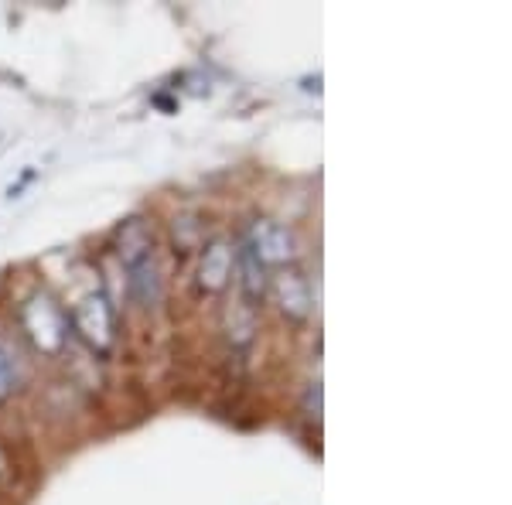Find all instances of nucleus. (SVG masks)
I'll list each match as a JSON object with an SVG mask.
<instances>
[{
  "mask_svg": "<svg viewBox=\"0 0 512 505\" xmlns=\"http://www.w3.org/2000/svg\"><path fill=\"white\" fill-rule=\"evenodd\" d=\"M21 318H24V328H28L31 342H35L41 352H59L65 345V314L55 308L52 297H45V294L31 297V301L24 304Z\"/></svg>",
  "mask_w": 512,
  "mask_h": 505,
  "instance_id": "nucleus-1",
  "label": "nucleus"
},
{
  "mask_svg": "<svg viewBox=\"0 0 512 505\" xmlns=\"http://www.w3.org/2000/svg\"><path fill=\"white\" fill-rule=\"evenodd\" d=\"M72 325L93 349L106 352L113 345V304L103 294H89L72 308Z\"/></svg>",
  "mask_w": 512,
  "mask_h": 505,
  "instance_id": "nucleus-2",
  "label": "nucleus"
},
{
  "mask_svg": "<svg viewBox=\"0 0 512 505\" xmlns=\"http://www.w3.org/2000/svg\"><path fill=\"white\" fill-rule=\"evenodd\" d=\"M246 246L260 256L263 267H280V263L294 260V236L287 226H280L274 219H256L250 226V236H246Z\"/></svg>",
  "mask_w": 512,
  "mask_h": 505,
  "instance_id": "nucleus-3",
  "label": "nucleus"
},
{
  "mask_svg": "<svg viewBox=\"0 0 512 505\" xmlns=\"http://www.w3.org/2000/svg\"><path fill=\"white\" fill-rule=\"evenodd\" d=\"M274 294L280 311L287 314L291 321H304L311 311H315V297H311V287L301 273L294 270H280L274 277Z\"/></svg>",
  "mask_w": 512,
  "mask_h": 505,
  "instance_id": "nucleus-4",
  "label": "nucleus"
},
{
  "mask_svg": "<svg viewBox=\"0 0 512 505\" xmlns=\"http://www.w3.org/2000/svg\"><path fill=\"white\" fill-rule=\"evenodd\" d=\"M127 291L140 304V308H158L161 297H164V280H161L158 256L127 267Z\"/></svg>",
  "mask_w": 512,
  "mask_h": 505,
  "instance_id": "nucleus-5",
  "label": "nucleus"
},
{
  "mask_svg": "<svg viewBox=\"0 0 512 505\" xmlns=\"http://www.w3.org/2000/svg\"><path fill=\"white\" fill-rule=\"evenodd\" d=\"M117 253L123 260V267H134L140 260H151L158 256V246H154V229L147 226L144 219H127L117 233Z\"/></svg>",
  "mask_w": 512,
  "mask_h": 505,
  "instance_id": "nucleus-6",
  "label": "nucleus"
},
{
  "mask_svg": "<svg viewBox=\"0 0 512 505\" xmlns=\"http://www.w3.org/2000/svg\"><path fill=\"white\" fill-rule=\"evenodd\" d=\"M229 277H233V250H229V243L216 239V243H209V250L202 253L198 284H202L209 294H216L229 284Z\"/></svg>",
  "mask_w": 512,
  "mask_h": 505,
  "instance_id": "nucleus-7",
  "label": "nucleus"
},
{
  "mask_svg": "<svg viewBox=\"0 0 512 505\" xmlns=\"http://www.w3.org/2000/svg\"><path fill=\"white\" fill-rule=\"evenodd\" d=\"M236 270H239V291L250 301V308L263 304V297H267V267H263L260 256L246 243L239 246V253H236Z\"/></svg>",
  "mask_w": 512,
  "mask_h": 505,
  "instance_id": "nucleus-8",
  "label": "nucleus"
},
{
  "mask_svg": "<svg viewBox=\"0 0 512 505\" xmlns=\"http://www.w3.org/2000/svg\"><path fill=\"white\" fill-rule=\"evenodd\" d=\"M304 413L321 420V383H311L308 393H304Z\"/></svg>",
  "mask_w": 512,
  "mask_h": 505,
  "instance_id": "nucleus-9",
  "label": "nucleus"
},
{
  "mask_svg": "<svg viewBox=\"0 0 512 505\" xmlns=\"http://www.w3.org/2000/svg\"><path fill=\"white\" fill-rule=\"evenodd\" d=\"M14 389V369H11V359L0 352V400Z\"/></svg>",
  "mask_w": 512,
  "mask_h": 505,
  "instance_id": "nucleus-10",
  "label": "nucleus"
}]
</instances>
